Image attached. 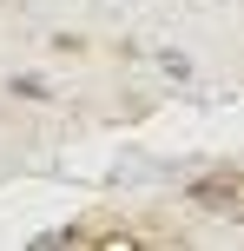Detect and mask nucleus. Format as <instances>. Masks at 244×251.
<instances>
[{"label": "nucleus", "instance_id": "1", "mask_svg": "<svg viewBox=\"0 0 244 251\" xmlns=\"http://www.w3.org/2000/svg\"><path fill=\"white\" fill-rule=\"evenodd\" d=\"M198 199H205V205H224L231 218H244V172H231V178H205V185H198Z\"/></svg>", "mask_w": 244, "mask_h": 251}]
</instances>
